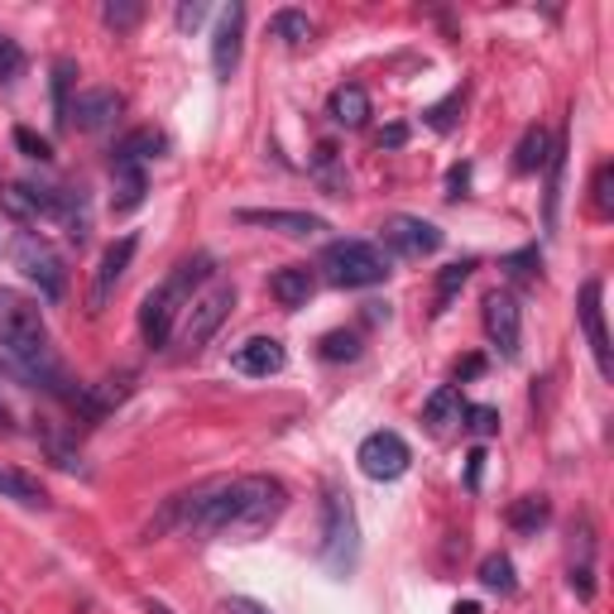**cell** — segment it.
I'll use <instances>...</instances> for the list:
<instances>
[{
    "instance_id": "6da1fadb",
    "label": "cell",
    "mask_w": 614,
    "mask_h": 614,
    "mask_svg": "<svg viewBox=\"0 0 614 614\" xmlns=\"http://www.w3.org/2000/svg\"><path fill=\"white\" fill-rule=\"evenodd\" d=\"M288 509V490L274 475H241V480H207L197 490L173 494L164 519L154 533L178 529L193 538H236V543H255L269 533Z\"/></svg>"
},
{
    "instance_id": "7a4b0ae2",
    "label": "cell",
    "mask_w": 614,
    "mask_h": 614,
    "mask_svg": "<svg viewBox=\"0 0 614 614\" xmlns=\"http://www.w3.org/2000/svg\"><path fill=\"white\" fill-rule=\"evenodd\" d=\"M0 365L34 389L68 393L63 389L68 379L58 370V356L49 346V327H43L39 303H29L24 294H14V288H0Z\"/></svg>"
},
{
    "instance_id": "3957f363",
    "label": "cell",
    "mask_w": 614,
    "mask_h": 614,
    "mask_svg": "<svg viewBox=\"0 0 614 614\" xmlns=\"http://www.w3.org/2000/svg\"><path fill=\"white\" fill-rule=\"evenodd\" d=\"M212 284V255H193V259H183V265H173L168 269V279L150 288L140 303V336H144V346H168L173 341V327H178V317H183V307L193 303L202 288Z\"/></svg>"
},
{
    "instance_id": "277c9868",
    "label": "cell",
    "mask_w": 614,
    "mask_h": 614,
    "mask_svg": "<svg viewBox=\"0 0 614 614\" xmlns=\"http://www.w3.org/2000/svg\"><path fill=\"white\" fill-rule=\"evenodd\" d=\"M317 269L327 274L336 288H370V284L389 279V255L370 241H331L327 250H321Z\"/></svg>"
},
{
    "instance_id": "5b68a950",
    "label": "cell",
    "mask_w": 614,
    "mask_h": 614,
    "mask_svg": "<svg viewBox=\"0 0 614 614\" xmlns=\"http://www.w3.org/2000/svg\"><path fill=\"white\" fill-rule=\"evenodd\" d=\"M231 307H236V284H226V279H212L202 294L183 307V317H178V327H173V341H178L183 350H202L212 341L216 331L226 327V317H231Z\"/></svg>"
},
{
    "instance_id": "8992f818",
    "label": "cell",
    "mask_w": 614,
    "mask_h": 614,
    "mask_svg": "<svg viewBox=\"0 0 614 614\" xmlns=\"http://www.w3.org/2000/svg\"><path fill=\"white\" fill-rule=\"evenodd\" d=\"M321 562L331 566L336 576H346L356 566V509H350V494L327 490V504H321Z\"/></svg>"
},
{
    "instance_id": "52a82bcc",
    "label": "cell",
    "mask_w": 614,
    "mask_h": 614,
    "mask_svg": "<svg viewBox=\"0 0 614 614\" xmlns=\"http://www.w3.org/2000/svg\"><path fill=\"white\" fill-rule=\"evenodd\" d=\"M14 265H20V274L29 284H39V298L58 303L68 294V269L63 259H58V250L43 236H34V231H24L20 241H14Z\"/></svg>"
},
{
    "instance_id": "ba28073f",
    "label": "cell",
    "mask_w": 614,
    "mask_h": 614,
    "mask_svg": "<svg viewBox=\"0 0 614 614\" xmlns=\"http://www.w3.org/2000/svg\"><path fill=\"white\" fill-rule=\"evenodd\" d=\"M68 187H39V183H6L0 187V212L14 222H63Z\"/></svg>"
},
{
    "instance_id": "9c48e42d",
    "label": "cell",
    "mask_w": 614,
    "mask_h": 614,
    "mask_svg": "<svg viewBox=\"0 0 614 614\" xmlns=\"http://www.w3.org/2000/svg\"><path fill=\"white\" fill-rule=\"evenodd\" d=\"M356 461L370 480H399V475H408V465H413V451H408L399 432H370L360 442Z\"/></svg>"
},
{
    "instance_id": "30bf717a",
    "label": "cell",
    "mask_w": 614,
    "mask_h": 614,
    "mask_svg": "<svg viewBox=\"0 0 614 614\" xmlns=\"http://www.w3.org/2000/svg\"><path fill=\"white\" fill-rule=\"evenodd\" d=\"M576 317H581V331L591 341V356L601 365V375H614V356H610V331H605V284L601 279H586L581 284V298H576Z\"/></svg>"
},
{
    "instance_id": "8fae6325",
    "label": "cell",
    "mask_w": 614,
    "mask_h": 614,
    "mask_svg": "<svg viewBox=\"0 0 614 614\" xmlns=\"http://www.w3.org/2000/svg\"><path fill=\"white\" fill-rule=\"evenodd\" d=\"M121 111H125V96L115 92V86H86V92H78V101L68 106V125L96 135V130H111L121 121Z\"/></svg>"
},
{
    "instance_id": "7c38bea8",
    "label": "cell",
    "mask_w": 614,
    "mask_h": 614,
    "mask_svg": "<svg viewBox=\"0 0 614 614\" xmlns=\"http://www.w3.org/2000/svg\"><path fill=\"white\" fill-rule=\"evenodd\" d=\"M379 231H385L389 250L403 255V259H422V255L442 250V231H437L432 222H422V216H389Z\"/></svg>"
},
{
    "instance_id": "4fadbf2b",
    "label": "cell",
    "mask_w": 614,
    "mask_h": 614,
    "mask_svg": "<svg viewBox=\"0 0 614 614\" xmlns=\"http://www.w3.org/2000/svg\"><path fill=\"white\" fill-rule=\"evenodd\" d=\"M135 236H121V241H111L106 245V255H101V265L92 274V294H86V313H101L111 298H115V288H121L125 279V269H130V259H135Z\"/></svg>"
},
{
    "instance_id": "5bb4252c",
    "label": "cell",
    "mask_w": 614,
    "mask_h": 614,
    "mask_svg": "<svg viewBox=\"0 0 614 614\" xmlns=\"http://www.w3.org/2000/svg\"><path fill=\"white\" fill-rule=\"evenodd\" d=\"M485 336L494 341V350H500L504 360H514L519 356V341H523V313H519V303L514 294H494L485 298Z\"/></svg>"
},
{
    "instance_id": "9a60e30c",
    "label": "cell",
    "mask_w": 614,
    "mask_h": 614,
    "mask_svg": "<svg viewBox=\"0 0 614 614\" xmlns=\"http://www.w3.org/2000/svg\"><path fill=\"white\" fill-rule=\"evenodd\" d=\"M241 39H245V6H226L212 34V72L231 82V72L241 68Z\"/></svg>"
},
{
    "instance_id": "2e32d148",
    "label": "cell",
    "mask_w": 614,
    "mask_h": 614,
    "mask_svg": "<svg viewBox=\"0 0 614 614\" xmlns=\"http://www.w3.org/2000/svg\"><path fill=\"white\" fill-rule=\"evenodd\" d=\"M231 365H236L241 375H250V379H269V375H279V370H284L288 356H284V346L274 341V336H250L245 346H236Z\"/></svg>"
},
{
    "instance_id": "e0dca14e",
    "label": "cell",
    "mask_w": 614,
    "mask_h": 614,
    "mask_svg": "<svg viewBox=\"0 0 614 614\" xmlns=\"http://www.w3.org/2000/svg\"><path fill=\"white\" fill-rule=\"evenodd\" d=\"M168 150V140L158 135L154 125H144V130H130V135L115 144V154H111V168H144L150 158H158Z\"/></svg>"
},
{
    "instance_id": "ac0fdd59",
    "label": "cell",
    "mask_w": 614,
    "mask_h": 614,
    "mask_svg": "<svg viewBox=\"0 0 614 614\" xmlns=\"http://www.w3.org/2000/svg\"><path fill=\"white\" fill-rule=\"evenodd\" d=\"M241 222L245 226H269V231H284V236H317V231H327V222L313 212H279V207H269V212H241Z\"/></svg>"
},
{
    "instance_id": "d6986e66",
    "label": "cell",
    "mask_w": 614,
    "mask_h": 614,
    "mask_svg": "<svg viewBox=\"0 0 614 614\" xmlns=\"http://www.w3.org/2000/svg\"><path fill=\"white\" fill-rule=\"evenodd\" d=\"M269 294L279 298V307H288V313H298V307H307V298L317 294V274L307 265H288L269 279Z\"/></svg>"
},
{
    "instance_id": "ffe728a7",
    "label": "cell",
    "mask_w": 614,
    "mask_h": 614,
    "mask_svg": "<svg viewBox=\"0 0 614 614\" xmlns=\"http://www.w3.org/2000/svg\"><path fill=\"white\" fill-rule=\"evenodd\" d=\"M327 115H331L336 125H346V130H360L365 121H370V92H365L360 82L336 86L331 101H327Z\"/></svg>"
},
{
    "instance_id": "44dd1931",
    "label": "cell",
    "mask_w": 614,
    "mask_h": 614,
    "mask_svg": "<svg viewBox=\"0 0 614 614\" xmlns=\"http://www.w3.org/2000/svg\"><path fill=\"white\" fill-rule=\"evenodd\" d=\"M0 494L14 504H24V509H49V490H43L34 475L14 471V465H0Z\"/></svg>"
},
{
    "instance_id": "7402d4cb",
    "label": "cell",
    "mask_w": 614,
    "mask_h": 614,
    "mask_svg": "<svg viewBox=\"0 0 614 614\" xmlns=\"http://www.w3.org/2000/svg\"><path fill=\"white\" fill-rule=\"evenodd\" d=\"M552 140L543 125H529L523 130V140H519V150H514V168L519 173H543L548 168V158H552Z\"/></svg>"
},
{
    "instance_id": "603a6c76",
    "label": "cell",
    "mask_w": 614,
    "mask_h": 614,
    "mask_svg": "<svg viewBox=\"0 0 614 614\" xmlns=\"http://www.w3.org/2000/svg\"><path fill=\"white\" fill-rule=\"evenodd\" d=\"M461 413H465V403H461V389H451V385H442V389H437L432 399H428V408H422V418H428L437 432H442L447 422H461Z\"/></svg>"
},
{
    "instance_id": "cb8c5ba5",
    "label": "cell",
    "mask_w": 614,
    "mask_h": 614,
    "mask_svg": "<svg viewBox=\"0 0 614 614\" xmlns=\"http://www.w3.org/2000/svg\"><path fill=\"white\" fill-rule=\"evenodd\" d=\"M269 29H274V39L288 43V49H303V43H313V20H307L303 10H279L269 20Z\"/></svg>"
},
{
    "instance_id": "d4e9b609",
    "label": "cell",
    "mask_w": 614,
    "mask_h": 614,
    "mask_svg": "<svg viewBox=\"0 0 614 614\" xmlns=\"http://www.w3.org/2000/svg\"><path fill=\"white\" fill-rule=\"evenodd\" d=\"M480 586L494 591V595H514V562L504 557V552H490L485 562H480Z\"/></svg>"
},
{
    "instance_id": "484cf974",
    "label": "cell",
    "mask_w": 614,
    "mask_h": 614,
    "mask_svg": "<svg viewBox=\"0 0 614 614\" xmlns=\"http://www.w3.org/2000/svg\"><path fill=\"white\" fill-rule=\"evenodd\" d=\"M115 173V197L111 207L115 212H135L144 202V168H111Z\"/></svg>"
},
{
    "instance_id": "4316f807",
    "label": "cell",
    "mask_w": 614,
    "mask_h": 614,
    "mask_svg": "<svg viewBox=\"0 0 614 614\" xmlns=\"http://www.w3.org/2000/svg\"><path fill=\"white\" fill-rule=\"evenodd\" d=\"M548 231H557V202H562V183H566V144L557 140L552 144V158H548Z\"/></svg>"
},
{
    "instance_id": "83f0119b",
    "label": "cell",
    "mask_w": 614,
    "mask_h": 614,
    "mask_svg": "<svg viewBox=\"0 0 614 614\" xmlns=\"http://www.w3.org/2000/svg\"><path fill=\"white\" fill-rule=\"evenodd\" d=\"M72 72H78V63L72 58H58L53 63V115H58V125H68V92H72Z\"/></svg>"
},
{
    "instance_id": "f1b7e54d",
    "label": "cell",
    "mask_w": 614,
    "mask_h": 614,
    "mask_svg": "<svg viewBox=\"0 0 614 614\" xmlns=\"http://www.w3.org/2000/svg\"><path fill=\"white\" fill-rule=\"evenodd\" d=\"M475 274V259H457V265H447L442 274H437V303H451V294H457V288H465V279H471Z\"/></svg>"
},
{
    "instance_id": "f546056e",
    "label": "cell",
    "mask_w": 614,
    "mask_h": 614,
    "mask_svg": "<svg viewBox=\"0 0 614 614\" xmlns=\"http://www.w3.org/2000/svg\"><path fill=\"white\" fill-rule=\"evenodd\" d=\"M140 14H144L140 0H106L101 20H106V24L115 29V34H125V29H135V24H140Z\"/></svg>"
},
{
    "instance_id": "4dcf8cb0",
    "label": "cell",
    "mask_w": 614,
    "mask_h": 614,
    "mask_svg": "<svg viewBox=\"0 0 614 614\" xmlns=\"http://www.w3.org/2000/svg\"><path fill=\"white\" fill-rule=\"evenodd\" d=\"M509 523H514V529H538V523H548V500L543 494H529V500H519L514 509H509Z\"/></svg>"
},
{
    "instance_id": "1f68e13d",
    "label": "cell",
    "mask_w": 614,
    "mask_h": 614,
    "mask_svg": "<svg viewBox=\"0 0 614 614\" xmlns=\"http://www.w3.org/2000/svg\"><path fill=\"white\" fill-rule=\"evenodd\" d=\"M313 173H317V178H321V183H327V187H331V193H336V197H346V173H336V150H331V144H317Z\"/></svg>"
},
{
    "instance_id": "d6a6232c",
    "label": "cell",
    "mask_w": 614,
    "mask_h": 614,
    "mask_svg": "<svg viewBox=\"0 0 614 614\" xmlns=\"http://www.w3.org/2000/svg\"><path fill=\"white\" fill-rule=\"evenodd\" d=\"M591 202H595V212H601V216L614 212V164H601V168H595V178H591Z\"/></svg>"
},
{
    "instance_id": "836d02e7",
    "label": "cell",
    "mask_w": 614,
    "mask_h": 614,
    "mask_svg": "<svg viewBox=\"0 0 614 614\" xmlns=\"http://www.w3.org/2000/svg\"><path fill=\"white\" fill-rule=\"evenodd\" d=\"M465 428H471L475 437H494L500 432V413H494V408H485V403H465Z\"/></svg>"
},
{
    "instance_id": "e575fe53",
    "label": "cell",
    "mask_w": 614,
    "mask_h": 614,
    "mask_svg": "<svg viewBox=\"0 0 614 614\" xmlns=\"http://www.w3.org/2000/svg\"><path fill=\"white\" fill-rule=\"evenodd\" d=\"M321 356H327V360H356L360 341L350 331H331V336H321Z\"/></svg>"
},
{
    "instance_id": "d590c367",
    "label": "cell",
    "mask_w": 614,
    "mask_h": 614,
    "mask_svg": "<svg viewBox=\"0 0 614 614\" xmlns=\"http://www.w3.org/2000/svg\"><path fill=\"white\" fill-rule=\"evenodd\" d=\"M457 111H461V92H451L447 101H437V106L422 111V121H428L432 130H451L457 125Z\"/></svg>"
},
{
    "instance_id": "8d00e7d4",
    "label": "cell",
    "mask_w": 614,
    "mask_h": 614,
    "mask_svg": "<svg viewBox=\"0 0 614 614\" xmlns=\"http://www.w3.org/2000/svg\"><path fill=\"white\" fill-rule=\"evenodd\" d=\"M14 144H20V154L24 158H39V164H49V158H53V144L49 140H43V135H34V130H14Z\"/></svg>"
},
{
    "instance_id": "74e56055",
    "label": "cell",
    "mask_w": 614,
    "mask_h": 614,
    "mask_svg": "<svg viewBox=\"0 0 614 614\" xmlns=\"http://www.w3.org/2000/svg\"><path fill=\"white\" fill-rule=\"evenodd\" d=\"M20 68H24V53H20V43H14V39H0V86L20 78Z\"/></svg>"
},
{
    "instance_id": "f35d334b",
    "label": "cell",
    "mask_w": 614,
    "mask_h": 614,
    "mask_svg": "<svg viewBox=\"0 0 614 614\" xmlns=\"http://www.w3.org/2000/svg\"><path fill=\"white\" fill-rule=\"evenodd\" d=\"M216 614H269L259 601H250V595H231V601L216 605Z\"/></svg>"
},
{
    "instance_id": "ab89813d",
    "label": "cell",
    "mask_w": 614,
    "mask_h": 614,
    "mask_svg": "<svg viewBox=\"0 0 614 614\" xmlns=\"http://www.w3.org/2000/svg\"><path fill=\"white\" fill-rule=\"evenodd\" d=\"M504 269L514 274V279H529V274L538 269V250H523V255H509L504 259Z\"/></svg>"
},
{
    "instance_id": "60d3db41",
    "label": "cell",
    "mask_w": 614,
    "mask_h": 614,
    "mask_svg": "<svg viewBox=\"0 0 614 614\" xmlns=\"http://www.w3.org/2000/svg\"><path fill=\"white\" fill-rule=\"evenodd\" d=\"M572 591L581 595V601H591V595H595V581H591V566L586 562L572 566Z\"/></svg>"
},
{
    "instance_id": "b9f144b4",
    "label": "cell",
    "mask_w": 614,
    "mask_h": 614,
    "mask_svg": "<svg viewBox=\"0 0 614 614\" xmlns=\"http://www.w3.org/2000/svg\"><path fill=\"white\" fill-rule=\"evenodd\" d=\"M202 20H207V6H202V0H193V6H178V29H197Z\"/></svg>"
},
{
    "instance_id": "7bdbcfd3",
    "label": "cell",
    "mask_w": 614,
    "mask_h": 614,
    "mask_svg": "<svg viewBox=\"0 0 614 614\" xmlns=\"http://www.w3.org/2000/svg\"><path fill=\"white\" fill-rule=\"evenodd\" d=\"M465 461H471V465H465V485H471V490H480V471H485V451L475 447Z\"/></svg>"
},
{
    "instance_id": "ee69618b",
    "label": "cell",
    "mask_w": 614,
    "mask_h": 614,
    "mask_svg": "<svg viewBox=\"0 0 614 614\" xmlns=\"http://www.w3.org/2000/svg\"><path fill=\"white\" fill-rule=\"evenodd\" d=\"M403 140H408V130H403V125H389V130H379V150H385V144H389V150H399Z\"/></svg>"
},
{
    "instance_id": "f6af8a7d",
    "label": "cell",
    "mask_w": 614,
    "mask_h": 614,
    "mask_svg": "<svg viewBox=\"0 0 614 614\" xmlns=\"http://www.w3.org/2000/svg\"><path fill=\"white\" fill-rule=\"evenodd\" d=\"M465 178H471V168H451V193H447V197H461Z\"/></svg>"
},
{
    "instance_id": "bcb514c9",
    "label": "cell",
    "mask_w": 614,
    "mask_h": 614,
    "mask_svg": "<svg viewBox=\"0 0 614 614\" xmlns=\"http://www.w3.org/2000/svg\"><path fill=\"white\" fill-rule=\"evenodd\" d=\"M480 370H485V360H480V356H471V360L461 365V375H480Z\"/></svg>"
},
{
    "instance_id": "7dc6e473",
    "label": "cell",
    "mask_w": 614,
    "mask_h": 614,
    "mask_svg": "<svg viewBox=\"0 0 614 614\" xmlns=\"http://www.w3.org/2000/svg\"><path fill=\"white\" fill-rule=\"evenodd\" d=\"M144 614H173L164 601H144Z\"/></svg>"
},
{
    "instance_id": "c3c4849f",
    "label": "cell",
    "mask_w": 614,
    "mask_h": 614,
    "mask_svg": "<svg viewBox=\"0 0 614 614\" xmlns=\"http://www.w3.org/2000/svg\"><path fill=\"white\" fill-rule=\"evenodd\" d=\"M10 422H14V418H10V408H6V403H0V432H6V428H10Z\"/></svg>"
},
{
    "instance_id": "681fc988",
    "label": "cell",
    "mask_w": 614,
    "mask_h": 614,
    "mask_svg": "<svg viewBox=\"0 0 614 614\" xmlns=\"http://www.w3.org/2000/svg\"><path fill=\"white\" fill-rule=\"evenodd\" d=\"M457 614H480V605H471V601H465V605H457Z\"/></svg>"
}]
</instances>
